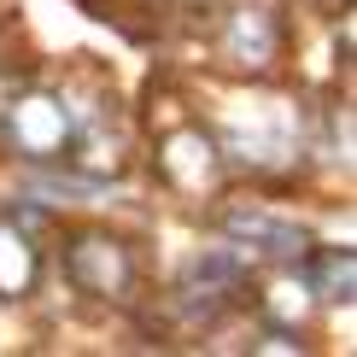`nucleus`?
<instances>
[{"label":"nucleus","instance_id":"nucleus-1","mask_svg":"<svg viewBox=\"0 0 357 357\" xmlns=\"http://www.w3.org/2000/svg\"><path fill=\"white\" fill-rule=\"evenodd\" d=\"M65 275L70 287L94 293V299H135V258H129L123 241H112V234H77L65 252Z\"/></svg>","mask_w":357,"mask_h":357},{"label":"nucleus","instance_id":"nucleus-2","mask_svg":"<svg viewBox=\"0 0 357 357\" xmlns=\"http://www.w3.org/2000/svg\"><path fill=\"white\" fill-rule=\"evenodd\" d=\"M70 141V112L65 100L53 94H24V100H6V146L18 158H59Z\"/></svg>","mask_w":357,"mask_h":357},{"label":"nucleus","instance_id":"nucleus-3","mask_svg":"<svg viewBox=\"0 0 357 357\" xmlns=\"http://www.w3.org/2000/svg\"><path fill=\"white\" fill-rule=\"evenodd\" d=\"M222 53H229L234 65L270 70V65H275V53H281V18H275V6H264V0H241V6L229 12V36H222Z\"/></svg>","mask_w":357,"mask_h":357},{"label":"nucleus","instance_id":"nucleus-4","mask_svg":"<svg viewBox=\"0 0 357 357\" xmlns=\"http://www.w3.org/2000/svg\"><path fill=\"white\" fill-rule=\"evenodd\" d=\"M211 170H217V141L199 135V129H176L165 141V153H158V176L176 182V188H188V193H199L211 182Z\"/></svg>","mask_w":357,"mask_h":357},{"label":"nucleus","instance_id":"nucleus-5","mask_svg":"<svg viewBox=\"0 0 357 357\" xmlns=\"http://www.w3.org/2000/svg\"><path fill=\"white\" fill-rule=\"evenodd\" d=\"M222 222H229L234 241L270 252V258H305V246H310L305 229H293V222H281V217H270V211H229Z\"/></svg>","mask_w":357,"mask_h":357},{"label":"nucleus","instance_id":"nucleus-6","mask_svg":"<svg viewBox=\"0 0 357 357\" xmlns=\"http://www.w3.org/2000/svg\"><path fill=\"white\" fill-rule=\"evenodd\" d=\"M41 275V252L29 246L24 222H0V299H24Z\"/></svg>","mask_w":357,"mask_h":357},{"label":"nucleus","instance_id":"nucleus-7","mask_svg":"<svg viewBox=\"0 0 357 357\" xmlns=\"http://www.w3.org/2000/svg\"><path fill=\"white\" fill-rule=\"evenodd\" d=\"M305 287L310 299H351V252L346 246H305Z\"/></svg>","mask_w":357,"mask_h":357}]
</instances>
